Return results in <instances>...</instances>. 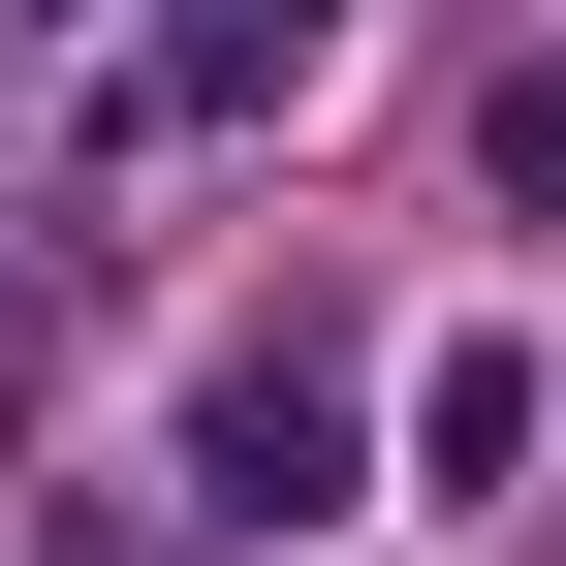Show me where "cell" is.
Masks as SVG:
<instances>
[{
    "mask_svg": "<svg viewBox=\"0 0 566 566\" xmlns=\"http://www.w3.org/2000/svg\"><path fill=\"white\" fill-rule=\"evenodd\" d=\"M409 441H441V504H504V472H535V346H504V315H472V346H441V378H409Z\"/></svg>",
    "mask_w": 566,
    "mask_h": 566,
    "instance_id": "cell-2",
    "label": "cell"
},
{
    "mask_svg": "<svg viewBox=\"0 0 566 566\" xmlns=\"http://www.w3.org/2000/svg\"><path fill=\"white\" fill-rule=\"evenodd\" d=\"M315 63V0H158V95H283Z\"/></svg>",
    "mask_w": 566,
    "mask_h": 566,
    "instance_id": "cell-3",
    "label": "cell"
},
{
    "mask_svg": "<svg viewBox=\"0 0 566 566\" xmlns=\"http://www.w3.org/2000/svg\"><path fill=\"white\" fill-rule=\"evenodd\" d=\"M189 504H221V535H315L346 504V378H315V346H221V378H189Z\"/></svg>",
    "mask_w": 566,
    "mask_h": 566,
    "instance_id": "cell-1",
    "label": "cell"
}]
</instances>
